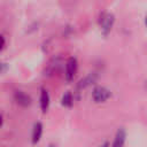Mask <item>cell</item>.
Here are the masks:
<instances>
[{"label": "cell", "instance_id": "cell-8", "mask_svg": "<svg viewBox=\"0 0 147 147\" xmlns=\"http://www.w3.org/2000/svg\"><path fill=\"white\" fill-rule=\"evenodd\" d=\"M74 103V99H72V95L70 92H67L63 96H62V105L64 107H71Z\"/></svg>", "mask_w": 147, "mask_h": 147}, {"label": "cell", "instance_id": "cell-4", "mask_svg": "<svg viewBox=\"0 0 147 147\" xmlns=\"http://www.w3.org/2000/svg\"><path fill=\"white\" fill-rule=\"evenodd\" d=\"M15 100H16V102H17L18 105H21V106H23V107H28V106L31 103L30 96H29L28 94H25L24 92H22V91H17V92L15 93Z\"/></svg>", "mask_w": 147, "mask_h": 147}, {"label": "cell", "instance_id": "cell-14", "mask_svg": "<svg viewBox=\"0 0 147 147\" xmlns=\"http://www.w3.org/2000/svg\"><path fill=\"white\" fill-rule=\"evenodd\" d=\"M145 24H146V26H147V16H146V18H145Z\"/></svg>", "mask_w": 147, "mask_h": 147}, {"label": "cell", "instance_id": "cell-3", "mask_svg": "<svg viewBox=\"0 0 147 147\" xmlns=\"http://www.w3.org/2000/svg\"><path fill=\"white\" fill-rule=\"evenodd\" d=\"M78 69V63L76 57H69L68 61L65 62V79L68 82L72 80L76 72Z\"/></svg>", "mask_w": 147, "mask_h": 147}, {"label": "cell", "instance_id": "cell-5", "mask_svg": "<svg viewBox=\"0 0 147 147\" xmlns=\"http://www.w3.org/2000/svg\"><path fill=\"white\" fill-rule=\"evenodd\" d=\"M125 138H126V133H125L124 129H119L115 136V139H114L111 147H123L124 142H125Z\"/></svg>", "mask_w": 147, "mask_h": 147}, {"label": "cell", "instance_id": "cell-11", "mask_svg": "<svg viewBox=\"0 0 147 147\" xmlns=\"http://www.w3.org/2000/svg\"><path fill=\"white\" fill-rule=\"evenodd\" d=\"M3 47H5V38L0 34V51H2Z\"/></svg>", "mask_w": 147, "mask_h": 147}, {"label": "cell", "instance_id": "cell-1", "mask_svg": "<svg viewBox=\"0 0 147 147\" xmlns=\"http://www.w3.org/2000/svg\"><path fill=\"white\" fill-rule=\"evenodd\" d=\"M110 96H111V92L103 86L95 87L93 90V93H92V98H93L94 102H96V103L106 102Z\"/></svg>", "mask_w": 147, "mask_h": 147}, {"label": "cell", "instance_id": "cell-12", "mask_svg": "<svg viewBox=\"0 0 147 147\" xmlns=\"http://www.w3.org/2000/svg\"><path fill=\"white\" fill-rule=\"evenodd\" d=\"M2 122H3V119H2V116L0 115V127H1V125H2Z\"/></svg>", "mask_w": 147, "mask_h": 147}, {"label": "cell", "instance_id": "cell-6", "mask_svg": "<svg viewBox=\"0 0 147 147\" xmlns=\"http://www.w3.org/2000/svg\"><path fill=\"white\" fill-rule=\"evenodd\" d=\"M49 107V94L46 90H41V94H40V108L44 113L47 111Z\"/></svg>", "mask_w": 147, "mask_h": 147}, {"label": "cell", "instance_id": "cell-7", "mask_svg": "<svg viewBox=\"0 0 147 147\" xmlns=\"http://www.w3.org/2000/svg\"><path fill=\"white\" fill-rule=\"evenodd\" d=\"M41 133H42V125H41V123L38 122V123L34 124L33 131H32V142L33 144H37L40 140Z\"/></svg>", "mask_w": 147, "mask_h": 147}, {"label": "cell", "instance_id": "cell-9", "mask_svg": "<svg viewBox=\"0 0 147 147\" xmlns=\"http://www.w3.org/2000/svg\"><path fill=\"white\" fill-rule=\"evenodd\" d=\"M93 80H94V78H93L92 76H88V77H86L85 79H82V80L79 82L78 87H86V86H87V85H90Z\"/></svg>", "mask_w": 147, "mask_h": 147}, {"label": "cell", "instance_id": "cell-10", "mask_svg": "<svg viewBox=\"0 0 147 147\" xmlns=\"http://www.w3.org/2000/svg\"><path fill=\"white\" fill-rule=\"evenodd\" d=\"M7 69H8V65H7V63L0 62V75L5 74V72L7 71Z\"/></svg>", "mask_w": 147, "mask_h": 147}, {"label": "cell", "instance_id": "cell-13", "mask_svg": "<svg viewBox=\"0 0 147 147\" xmlns=\"http://www.w3.org/2000/svg\"><path fill=\"white\" fill-rule=\"evenodd\" d=\"M100 147H108V144L106 142V144H103V145H102V146H100Z\"/></svg>", "mask_w": 147, "mask_h": 147}, {"label": "cell", "instance_id": "cell-2", "mask_svg": "<svg viewBox=\"0 0 147 147\" xmlns=\"http://www.w3.org/2000/svg\"><path fill=\"white\" fill-rule=\"evenodd\" d=\"M114 15L113 14H102V16L100 17V26H101V30L103 32V34H108L113 28V24H114Z\"/></svg>", "mask_w": 147, "mask_h": 147}]
</instances>
